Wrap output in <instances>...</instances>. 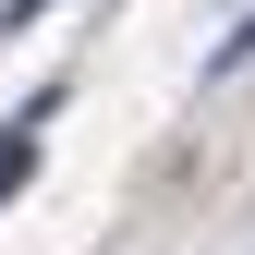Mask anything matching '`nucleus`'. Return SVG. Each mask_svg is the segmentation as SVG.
Here are the masks:
<instances>
[{
	"mask_svg": "<svg viewBox=\"0 0 255 255\" xmlns=\"http://www.w3.org/2000/svg\"><path fill=\"white\" fill-rule=\"evenodd\" d=\"M61 12V0H0V24H49Z\"/></svg>",
	"mask_w": 255,
	"mask_h": 255,
	"instance_id": "obj_3",
	"label": "nucleus"
},
{
	"mask_svg": "<svg viewBox=\"0 0 255 255\" xmlns=\"http://www.w3.org/2000/svg\"><path fill=\"white\" fill-rule=\"evenodd\" d=\"M24 182H37V122H12V134H0V207H12Z\"/></svg>",
	"mask_w": 255,
	"mask_h": 255,
	"instance_id": "obj_1",
	"label": "nucleus"
},
{
	"mask_svg": "<svg viewBox=\"0 0 255 255\" xmlns=\"http://www.w3.org/2000/svg\"><path fill=\"white\" fill-rule=\"evenodd\" d=\"M243 61H255V12L231 24V37H219V61H207V73H243Z\"/></svg>",
	"mask_w": 255,
	"mask_h": 255,
	"instance_id": "obj_2",
	"label": "nucleus"
}]
</instances>
